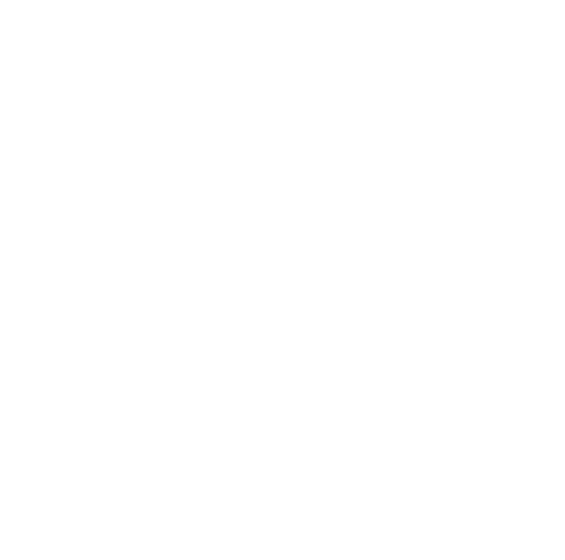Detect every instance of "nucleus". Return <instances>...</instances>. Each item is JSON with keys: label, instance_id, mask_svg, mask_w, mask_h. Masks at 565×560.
Wrapping results in <instances>:
<instances>
[]
</instances>
